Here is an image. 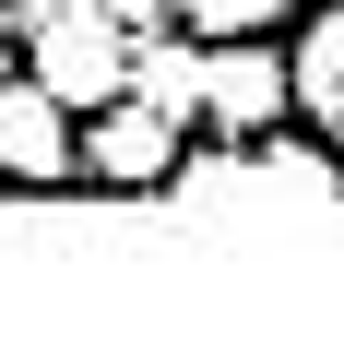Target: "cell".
Listing matches in <instances>:
<instances>
[{"label":"cell","instance_id":"obj_1","mask_svg":"<svg viewBox=\"0 0 344 356\" xmlns=\"http://www.w3.org/2000/svg\"><path fill=\"white\" fill-rule=\"evenodd\" d=\"M179 214H273V202H344V166L285 131H238L226 154H179Z\"/></svg>","mask_w":344,"mask_h":356},{"label":"cell","instance_id":"obj_2","mask_svg":"<svg viewBox=\"0 0 344 356\" xmlns=\"http://www.w3.org/2000/svg\"><path fill=\"white\" fill-rule=\"evenodd\" d=\"M24 72L60 95V107H119L131 95V24L107 13V0H60V13H36L24 24Z\"/></svg>","mask_w":344,"mask_h":356},{"label":"cell","instance_id":"obj_3","mask_svg":"<svg viewBox=\"0 0 344 356\" xmlns=\"http://www.w3.org/2000/svg\"><path fill=\"white\" fill-rule=\"evenodd\" d=\"M83 107H60L36 72H0V178L13 191H60V178L83 166Z\"/></svg>","mask_w":344,"mask_h":356},{"label":"cell","instance_id":"obj_4","mask_svg":"<svg viewBox=\"0 0 344 356\" xmlns=\"http://www.w3.org/2000/svg\"><path fill=\"white\" fill-rule=\"evenodd\" d=\"M83 178H107V191H166V178H179V119L142 107V95L95 107L83 119Z\"/></svg>","mask_w":344,"mask_h":356},{"label":"cell","instance_id":"obj_5","mask_svg":"<svg viewBox=\"0 0 344 356\" xmlns=\"http://www.w3.org/2000/svg\"><path fill=\"white\" fill-rule=\"evenodd\" d=\"M285 95H297V48H273V36H214V83H202V119H214V131H273Z\"/></svg>","mask_w":344,"mask_h":356},{"label":"cell","instance_id":"obj_6","mask_svg":"<svg viewBox=\"0 0 344 356\" xmlns=\"http://www.w3.org/2000/svg\"><path fill=\"white\" fill-rule=\"evenodd\" d=\"M202 83H214V48H190V24H142L131 36V95L142 107H166V119H202Z\"/></svg>","mask_w":344,"mask_h":356},{"label":"cell","instance_id":"obj_7","mask_svg":"<svg viewBox=\"0 0 344 356\" xmlns=\"http://www.w3.org/2000/svg\"><path fill=\"white\" fill-rule=\"evenodd\" d=\"M297 107H309V119L344 143V0H332V13L297 36Z\"/></svg>","mask_w":344,"mask_h":356},{"label":"cell","instance_id":"obj_8","mask_svg":"<svg viewBox=\"0 0 344 356\" xmlns=\"http://www.w3.org/2000/svg\"><path fill=\"white\" fill-rule=\"evenodd\" d=\"M273 13H285V0H179L190 36H273Z\"/></svg>","mask_w":344,"mask_h":356}]
</instances>
